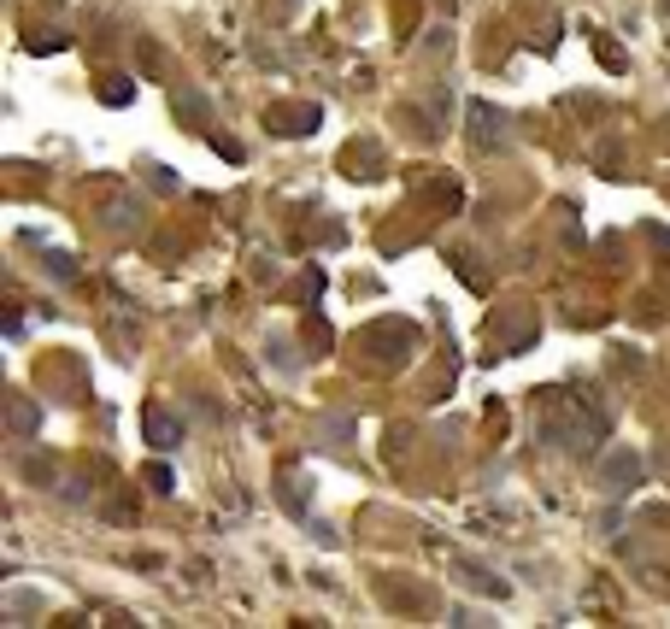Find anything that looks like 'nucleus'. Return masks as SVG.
<instances>
[{
  "label": "nucleus",
  "mask_w": 670,
  "mask_h": 629,
  "mask_svg": "<svg viewBox=\"0 0 670 629\" xmlns=\"http://www.w3.org/2000/svg\"><path fill=\"white\" fill-rule=\"evenodd\" d=\"M471 130H476V147H500L506 118L494 113V106H482V100H476V106H471Z\"/></svg>",
  "instance_id": "f257e3e1"
},
{
  "label": "nucleus",
  "mask_w": 670,
  "mask_h": 629,
  "mask_svg": "<svg viewBox=\"0 0 670 629\" xmlns=\"http://www.w3.org/2000/svg\"><path fill=\"white\" fill-rule=\"evenodd\" d=\"M177 435H182V430H177V424L165 418V412H147V441H154V448H171Z\"/></svg>",
  "instance_id": "f03ea898"
},
{
  "label": "nucleus",
  "mask_w": 670,
  "mask_h": 629,
  "mask_svg": "<svg viewBox=\"0 0 670 629\" xmlns=\"http://www.w3.org/2000/svg\"><path fill=\"white\" fill-rule=\"evenodd\" d=\"M271 124H294V130H318V106H300V113H271Z\"/></svg>",
  "instance_id": "7ed1b4c3"
},
{
  "label": "nucleus",
  "mask_w": 670,
  "mask_h": 629,
  "mask_svg": "<svg viewBox=\"0 0 670 629\" xmlns=\"http://www.w3.org/2000/svg\"><path fill=\"white\" fill-rule=\"evenodd\" d=\"M106 100H112V106H124V100H130V83H124V77H118V83H106Z\"/></svg>",
  "instance_id": "20e7f679"
}]
</instances>
